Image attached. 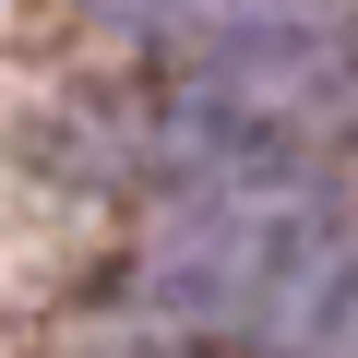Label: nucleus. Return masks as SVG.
<instances>
[{
	"instance_id": "obj_1",
	"label": "nucleus",
	"mask_w": 358,
	"mask_h": 358,
	"mask_svg": "<svg viewBox=\"0 0 358 358\" xmlns=\"http://www.w3.org/2000/svg\"><path fill=\"white\" fill-rule=\"evenodd\" d=\"M120 287L143 322L215 334L239 358H358V203L322 167L155 192Z\"/></svg>"
},
{
	"instance_id": "obj_2",
	"label": "nucleus",
	"mask_w": 358,
	"mask_h": 358,
	"mask_svg": "<svg viewBox=\"0 0 358 358\" xmlns=\"http://www.w3.org/2000/svg\"><path fill=\"white\" fill-rule=\"evenodd\" d=\"M84 13L192 60V48H251V36H346L358 0H84Z\"/></svg>"
}]
</instances>
